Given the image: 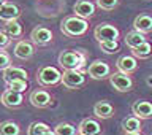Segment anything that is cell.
Masks as SVG:
<instances>
[{"mask_svg": "<svg viewBox=\"0 0 152 135\" xmlns=\"http://www.w3.org/2000/svg\"><path fill=\"white\" fill-rule=\"evenodd\" d=\"M30 103L33 105L35 108H46L48 105L51 103V94L48 91H43V89H37L30 94Z\"/></svg>", "mask_w": 152, "mask_h": 135, "instance_id": "obj_11", "label": "cell"}, {"mask_svg": "<svg viewBox=\"0 0 152 135\" xmlns=\"http://www.w3.org/2000/svg\"><path fill=\"white\" fill-rule=\"evenodd\" d=\"M89 22L87 19H83L79 16H68L60 22V30L68 37H81L87 32Z\"/></svg>", "mask_w": 152, "mask_h": 135, "instance_id": "obj_1", "label": "cell"}, {"mask_svg": "<svg viewBox=\"0 0 152 135\" xmlns=\"http://www.w3.org/2000/svg\"><path fill=\"white\" fill-rule=\"evenodd\" d=\"M146 83L149 84V86H152V75L151 76H147V80H146Z\"/></svg>", "mask_w": 152, "mask_h": 135, "instance_id": "obj_32", "label": "cell"}, {"mask_svg": "<svg viewBox=\"0 0 152 135\" xmlns=\"http://www.w3.org/2000/svg\"><path fill=\"white\" fill-rule=\"evenodd\" d=\"M8 89L10 91H14V92H24L27 89V80H18V81H13V83L8 84Z\"/></svg>", "mask_w": 152, "mask_h": 135, "instance_id": "obj_28", "label": "cell"}, {"mask_svg": "<svg viewBox=\"0 0 152 135\" xmlns=\"http://www.w3.org/2000/svg\"><path fill=\"white\" fill-rule=\"evenodd\" d=\"M19 14H21V10H19L14 3H11V2H5L2 7H0V19H3V21H13V19H18Z\"/></svg>", "mask_w": 152, "mask_h": 135, "instance_id": "obj_17", "label": "cell"}, {"mask_svg": "<svg viewBox=\"0 0 152 135\" xmlns=\"http://www.w3.org/2000/svg\"><path fill=\"white\" fill-rule=\"evenodd\" d=\"M89 76L90 78H94V80H103V78H106V76H111V69H109V65L106 64L104 60H94L92 64L89 65Z\"/></svg>", "mask_w": 152, "mask_h": 135, "instance_id": "obj_7", "label": "cell"}, {"mask_svg": "<svg viewBox=\"0 0 152 135\" xmlns=\"http://www.w3.org/2000/svg\"><path fill=\"white\" fill-rule=\"evenodd\" d=\"M33 52H35V48L30 41H26V40H21L16 43V46H14V56L18 57V59H28V57L33 56Z\"/></svg>", "mask_w": 152, "mask_h": 135, "instance_id": "obj_14", "label": "cell"}, {"mask_svg": "<svg viewBox=\"0 0 152 135\" xmlns=\"http://www.w3.org/2000/svg\"><path fill=\"white\" fill-rule=\"evenodd\" d=\"M5 33L10 38H18L22 35V26L18 22V19H13V21H7L5 24Z\"/></svg>", "mask_w": 152, "mask_h": 135, "instance_id": "obj_22", "label": "cell"}, {"mask_svg": "<svg viewBox=\"0 0 152 135\" xmlns=\"http://www.w3.org/2000/svg\"><path fill=\"white\" fill-rule=\"evenodd\" d=\"M59 64L65 70H79L84 65V56L78 51H62L59 56Z\"/></svg>", "mask_w": 152, "mask_h": 135, "instance_id": "obj_2", "label": "cell"}, {"mask_svg": "<svg viewBox=\"0 0 152 135\" xmlns=\"http://www.w3.org/2000/svg\"><path fill=\"white\" fill-rule=\"evenodd\" d=\"M3 80L7 84L18 80H27V72L21 67H8L7 70H3Z\"/></svg>", "mask_w": 152, "mask_h": 135, "instance_id": "obj_16", "label": "cell"}, {"mask_svg": "<svg viewBox=\"0 0 152 135\" xmlns=\"http://www.w3.org/2000/svg\"><path fill=\"white\" fill-rule=\"evenodd\" d=\"M43 135H56V132L54 131H48V132H45Z\"/></svg>", "mask_w": 152, "mask_h": 135, "instance_id": "obj_33", "label": "cell"}, {"mask_svg": "<svg viewBox=\"0 0 152 135\" xmlns=\"http://www.w3.org/2000/svg\"><path fill=\"white\" fill-rule=\"evenodd\" d=\"M144 41H146L144 35H142L141 32H138V30H132V32H128L125 35V43H127V46L130 48V49L140 46L141 43H144Z\"/></svg>", "mask_w": 152, "mask_h": 135, "instance_id": "obj_21", "label": "cell"}, {"mask_svg": "<svg viewBox=\"0 0 152 135\" xmlns=\"http://www.w3.org/2000/svg\"><path fill=\"white\" fill-rule=\"evenodd\" d=\"M8 45H10V37L5 33V30H0V49H3Z\"/></svg>", "mask_w": 152, "mask_h": 135, "instance_id": "obj_31", "label": "cell"}, {"mask_svg": "<svg viewBox=\"0 0 152 135\" xmlns=\"http://www.w3.org/2000/svg\"><path fill=\"white\" fill-rule=\"evenodd\" d=\"M132 52L135 57H138V59H147V57L152 56V45L149 41H144V43H141L140 46L133 48Z\"/></svg>", "mask_w": 152, "mask_h": 135, "instance_id": "obj_23", "label": "cell"}, {"mask_svg": "<svg viewBox=\"0 0 152 135\" xmlns=\"http://www.w3.org/2000/svg\"><path fill=\"white\" fill-rule=\"evenodd\" d=\"M54 132H56V135H76V134H78L76 127L73 126V124H70V122L57 124V127H56Z\"/></svg>", "mask_w": 152, "mask_h": 135, "instance_id": "obj_25", "label": "cell"}, {"mask_svg": "<svg viewBox=\"0 0 152 135\" xmlns=\"http://www.w3.org/2000/svg\"><path fill=\"white\" fill-rule=\"evenodd\" d=\"M117 3H119V0H97V5L102 10H114L117 7Z\"/></svg>", "mask_w": 152, "mask_h": 135, "instance_id": "obj_29", "label": "cell"}, {"mask_svg": "<svg viewBox=\"0 0 152 135\" xmlns=\"http://www.w3.org/2000/svg\"><path fill=\"white\" fill-rule=\"evenodd\" d=\"M86 81V76L81 70H65L62 75V84L68 89H76L83 86Z\"/></svg>", "mask_w": 152, "mask_h": 135, "instance_id": "obj_5", "label": "cell"}, {"mask_svg": "<svg viewBox=\"0 0 152 135\" xmlns=\"http://www.w3.org/2000/svg\"><path fill=\"white\" fill-rule=\"evenodd\" d=\"M0 135H21V127L13 121H3L0 124Z\"/></svg>", "mask_w": 152, "mask_h": 135, "instance_id": "obj_24", "label": "cell"}, {"mask_svg": "<svg viewBox=\"0 0 152 135\" xmlns=\"http://www.w3.org/2000/svg\"><path fill=\"white\" fill-rule=\"evenodd\" d=\"M62 72L59 69L52 65H46V67H41L40 72H38V83L41 86H54L57 83H62Z\"/></svg>", "mask_w": 152, "mask_h": 135, "instance_id": "obj_3", "label": "cell"}, {"mask_svg": "<svg viewBox=\"0 0 152 135\" xmlns=\"http://www.w3.org/2000/svg\"><path fill=\"white\" fill-rule=\"evenodd\" d=\"M95 38L98 40V43H103V41H117L119 38V29L113 24H100V26L95 27V32H94Z\"/></svg>", "mask_w": 152, "mask_h": 135, "instance_id": "obj_4", "label": "cell"}, {"mask_svg": "<svg viewBox=\"0 0 152 135\" xmlns=\"http://www.w3.org/2000/svg\"><path fill=\"white\" fill-rule=\"evenodd\" d=\"M122 129L125 134L141 132V119H138L136 116H128L122 121Z\"/></svg>", "mask_w": 152, "mask_h": 135, "instance_id": "obj_20", "label": "cell"}, {"mask_svg": "<svg viewBox=\"0 0 152 135\" xmlns=\"http://www.w3.org/2000/svg\"><path fill=\"white\" fill-rule=\"evenodd\" d=\"M133 27H135V30L141 32L142 35L152 32V16H149V14H140V16H136L135 21H133Z\"/></svg>", "mask_w": 152, "mask_h": 135, "instance_id": "obj_18", "label": "cell"}, {"mask_svg": "<svg viewBox=\"0 0 152 135\" xmlns=\"http://www.w3.org/2000/svg\"><path fill=\"white\" fill-rule=\"evenodd\" d=\"M116 65H117L119 72L127 73V75H130L132 72H135L138 69V62L135 59V56H122V57H119Z\"/></svg>", "mask_w": 152, "mask_h": 135, "instance_id": "obj_15", "label": "cell"}, {"mask_svg": "<svg viewBox=\"0 0 152 135\" xmlns=\"http://www.w3.org/2000/svg\"><path fill=\"white\" fill-rule=\"evenodd\" d=\"M79 135H102V126L98 121H95L92 118H86L83 119V122L78 127Z\"/></svg>", "mask_w": 152, "mask_h": 135, "instance_id": "obj_9", "label": "cell"}, {"mask_svg": "<svg viewBox=\"0 0 152 135\" xmlns=\"http://www.w3.org/2000/svg\"><path fill=\"white\" fill-rule=\"evenodd\" d=\"M109 83L116 91L119 92H128L133 86L132 78L127 73H122V72H117V73H113L109 76Z\"/></svg>", "mask_w": 152, "mask_h": 135, "instance_id": "obj_6", "label": "cell"}, {"mask_svg": "<svg viewBox=\"0 0 152 135\" xmlns=\"http://www.w3.org/2000/svg\"><path fill=\"white\" fill-rule=\"evenodd\" d=\"M100 48L106 54H113V52L119 51V43L117 41H103V43H100Z\"/></svg>", "mask_w": 152, "mask_h": 135, "instance_id": "obj_27", "label": "cell"}, {"mask_svg": "<svg viewBox=\"0 0 152 135\" xmlns=\"http://www.w3.org/2000/svg\"><path fill=\"white\" fill-rule=\"evenodd\" d=\"M73 10H75L76 16H79L83 19H89V18H92L94 13H95V5L92 2H89V0H78V2L75 3Z\"/></svg>", "mask_w": 152, "mask_h": 135, "instance_id": "obj_12", "label": "cell"}, {"mask_svg": "<svg viewBox=\"0 0 152 135\" xmlns=\"http://www.w3.org/2000/svg\"><path fill=\"white\" fill-rule=\"evenodd\" d=\"M125 135H142L141 132H133V134H125Z\"/></svg>", "mask_w": 152, "mask_h": 135, "instance_id": "obj_34", "label": "cell"}, {"mask_svg": "<svg viewBox=\"0 0 152 135\" xmlns=\"http://www.w3.org/2000/svg\"><path fill=\"white\" fill-rule=\"evenodd\" d=\"M0 100H2V103L7 108H18V107H21V105H22L24 97H22L21 92H14V91L8 89V91H5V92L2 94Z\"/></svg>", "mask_w": 152, "mask_h": 135, "instance_id": "obj_13", "label": "cell"}, {"mask_svg": "<svg viewBox=\"0 0 152 135\" xmlns=\"http://www.w3.org/2000/svg\"><path fill=\"white\" fill-rule=\"evenodd\" d=\"M5 3V0H0V7H2V5Z\"/></svg>", "mask_w": 152, "mask_h": 135, "instance_id": "obj_35", "label": "cell"}, {"mask_svg": "<svg viewBox=\"0 0 152 135\" xmlns=\"http://www.w3.org/2000/svg\"><path fill=\"white\" fill-rule=\"evenodd\" d=\"M10 62H11L10 60V56L5 51H0V70H7L8 67H11Z\"/></svg>", "mask_w": 152, "mask_h": 135, "instance_id": "obj_30", "label": "cell"}, {"mask_svg": "<svg viewBox=\"0 0 152 135\" xmlns=\"http://www.w3.org/2000/svg\"><path fill=\"white\" fill-rule=\"evenodd\" d=\"M132 111L133 116H136L138 119H149L152 118V103L146 100H136L132 105Z\"/></svg>", "mask_w": 152, "mask_h": 135, "instance_id": "obj_10", "label": "cell"}, {"mask_svg": "<svg viewBox=\"0 0 152 135\" xmlns=\"http://www.w3.org/2000/svg\"><path fill=\"white\" fill-rule=\"evenodd\" d=\"M30 38H32V41L35 43V45L43 46V45H48V43H51V40H52V32H51L48 27L37 26V27L32 30Z\"/></svg>", "mask_w": 152, "mask_h": 135, "instance_id": "obj_8", "label": "cell"}, {"mask_svg": "<svg viewBox=\"0 0 152 135\" xmlns=\"http://www.w3.org/2000/svg\"><path fill=\"white\" fill-rule=\"evenodd\" d=\"M48 131H51L48 124H45V122H32L27 129V135H43Z\"/></svg>", "mask_w": 152, "mask_h": 135, "instance_id": "obj_26", "label": "cell"}, {"mask_svg": "<svg viewBox=\"0 0 152 135\" xmlns=\"http://www.w3.org/2000/svg\"><path fill=\"white\" fill-rule=\"evenodd\" d=\"M94 114L100 119H109L114 114V108L109 102L102 100V102H97L94 105Z\"/></svg>", "mask_w": 152, "mask_h": 135, "instance_id": "obj_19", "label": "cell"}]
</instances>
